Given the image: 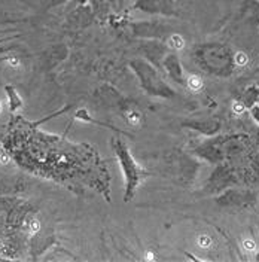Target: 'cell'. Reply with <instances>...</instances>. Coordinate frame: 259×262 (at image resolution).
<instances>
[{"label": "cell", "instance_id": "1", "mask_svg": "<svg viewBox=\"0 0 259 262\" xmlns=\"http://www.w3.org/2000/svg\"><path fill=\"white\" fill-rule=\"evenodd\" d=\"M112 147L124 178V201L128 203L134 198L140 185L145 182L147 171L134 160L130 147L119 136L112 139Z\"/></svg>", "mask_w": 259, "mask_h": 262}, {"label": "cell", "instance_id": "2", "mask_svg": "<svg viewBox=\"0 0 259 262\" xmlns=\"http://www.w3.org/2000/svg\"><path fill=\"white\" fill-rule=\"evenodd\" d=\"M195 58L209 73H214L219 76H228L234 67V57L231 51L219 43L198 47L195 52Z\"/></svg>", "mask_w": 259, "mask_h": 262}, {"label": "cell", "instance_id": "3", "mask_svg": "<svg viewBox=\"0 0 259 262\" xmlns=\"http://www.w3.org/2000/svg\"><path fill=\"white\" fill-rule=\"evenodd\" d=\"M130 67L139 78L140 86L146 94L152 97L171 98L175 96V91L164 82L160 72L155 66H152L146 60H133L130 63Z\"/></svg>", "mask_w": 259, "mask_h": 262}, {"label": "cell", "instance_id": "4", "mask_svg": "<svg viewBox=\"0 0 259 262\" xmlns=\"http://www.w3.org/2000/svg\"><path fill=\"white\" fill-rule=\"evenodd\" d=\"M164 69L167 70V75L173 79L175 82H178L180 85H186V78H185V72L183 67L180 63L176 54H168L164 57Z\"/></svg>", "mask_w": 259, "mask_h": 262}, {"label": "cell", "instance_id": "5", "mask_svg": "<svg viewBox=\"0 0 259 262\" xmlns=\"http://www.w3.org/2000/svg\"><path fill=\"white\" fill-rule=\"evenodd\" d=\"M182 125L186 128L198 131L201 134H206V136H214L221 130V122L213 121V119H195V121H189V122H183Z\"/></svg>", "mask_w": 259, "mask_h": 262}, {"label": "cell", "instance_id": "6", "mask_svg": "<svg viewBox=\"0 0 259 262\" xmlns=\"http://www.w3.org/2000/svg\"><path fill=\"white\" fill-rule=\"evenodd\" d=\"M229 179H232L231 170L228 168L227 165H219L216 168V171L211 174L209 182H210L211 188H224V186L229 185Z\"/></svg>", "mask_w": 259, "mask_h": 262}, {"label": "cell", "instance_id": "7", "mask_svg": "<svg viewBox=\"0 0 259 262\" xmlns=\"http://www.w3.org/2000/svg\"><path fill=\"white\" fill-rule=\"evenodd\" d=\"M5 93H6V97H8V104H9V112L11 114H16L18 111L23 109L24 106V100L19 96L18 90H16L14 85H6L5 86Z\"/></svg>", "mask_w": 259, "mask_h": 262}, {"label": "cell", "instance_id": "8", "mask_svg": "<svg viewBox=\"0 0 259 262\" xmlns=\"http://www.w3.org/2000/svg\"><path fill=\"white\" fill-rule=\"evenodd\" d=\"M73 119L75 121H81V122H88V124H94V125H100V127H103V128H107V130H112L115 133H118V128H115L112 125H109V124H106V122H100L97 119H94L91 115L88 114V111L87 109H79L75 116H73Z\"/></svg>", "mask_w": 259, "mask_h": 262}, {"label": "cell", "instance_id": "9", "mask_svg": "<svg viewBox=\"0 0 259 262\" xmlns=\"http://www.w3.org/2000/svg\"><path fill=\"white\" fill-rule=\"evenodd\" d=\"M244 200H246L244 194L239 192V191H234V189H229L224 195L218 198V203L231 206V204H242V203H244Z\"/></svg>", "mask_w": 259, "mask_h": 262}, {"label": "cell", "instance_id": "10", "mask_svg": "<svg viewBox=\"0 0 259 262\" xmlns=\"http://www.w3.org/2000/svg\"><path fill=\"white\" fill-rule=\"evenodd\" d=\"M259 101V86H250V88H247L246 90V93H244L243 98H242V103H243L244 106H246V109H252L253 106H256Z\"/></svg>", "mask_w": 259, "mask_h": 262}, {"label": "cell", "instance_id": "11", "mask_svg": "<svg viewBox=\"0 0 259 262\" xmlns=\"http://www.w3.org/2000/svg\"><path fill=\"white\" fill-rule=\"evenodd\" d=\"M122 116L127 119L130 125L133 127H137L142 124V119H143V115L139 109L136 107H122Z\"/></svg>", "mask_w": 259, "mask_h": 262}, {"label": "cell", "instance_id": "12", "mask_svg": "<svg viewBox=\"0 0 259 262\" xmlns=\"http://www.w3.org/2000/svg\"><path fill=\"white\" fill-rule=\"evenodd\" d=\"M186 85L192 90V91H198L203 88V79L197 75H191L186 78Z\"/></svg>", "mask_w": 259, "mask_h": 262}, {"label": "cell", "instance_id": "13", "mask_svg": "<svg viewBox=\"0 0 259 262\" xmlns=\"http://www.w3.org/2000/svg\"><path fill=\"white\" fill-rule=\"evenodd\" d=\"M167 45H168V48H171V49H180L183 45H185V40L182 39V36H179V34H173V36H170V39H168Z\"/></svg>", "mask_w": 259, "mask_h": 262}, {"label": "cell", "instance_id": "14", "mask_svg": "<svg viewBox=\"0 0 259 262\" xmlns=\"http://www.w3.org/2000/svg\"><path fill=\"white\" fill-rule=\"evenodd\" d=\"M246 61H247L246 54H243V52H237L235 54V57H234V63L235 64H246Z\"/></svg>", "mask_w": 259, "mask_h": 262}, {"label": "cell", "instance_id": "15", "mask_svg": "<svg viewBox=\"0 0 259 262\" xmlns=\"http://www.w3.org/2000/svg\"><path fill=\"white\" fill-rule=\"evenodd\" d=\"M244 111H247L246 109V106H244L242 101H237V103H234V112H237V114H242Z\"/></svg>", "mask_w": 259, "mask_h": 262}, {"label": "cell", "instance_id": "16", "mask_svg": "<svg viewBox=\"0 0 259 262\" xmlns=\"http://www.w3.org/2000/svg\"><path fill=\"white\" fill-rule=\"evenodd\" d=\"M16 36H8V37H0V45L2 43H5V42H8V40H11V39H14Z\"/></svg>", "mask_w": 259, "mask_h": 262}, {"label": "cell", "instance_id": "17", "mask_svg": "<svg viewBox=\"0 0 259 262\" xmlns=\"http://www.w3.org/2000/svg\"><path fill=\"white\" fill-rule=\"evenodd\" d=\"M2 109H3V101L0 100V112H2Z\"/></svg>", "mask_w": 259, "mask_h": 262}, {"label": "cell", "instance_id": "18", "mask_svg": "<svg viewBox=\"0 0 259 262\" xmlns=\"http://www.w3.org/2000/svg\"><path fill=\"white\" fill-rule=\"evenodd\" d=\"M258 106H259V101H258Z\"/></svg>", "mask_w": 259, "mask_h": 262}]
</instances>
